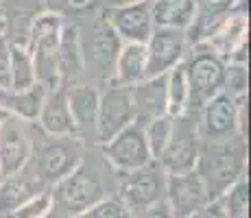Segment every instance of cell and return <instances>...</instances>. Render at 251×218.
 Here are the masks:
<instances>
[{"instance_id": "35", "label": "cell", "mask_w": 251, "mask_h": 218, "mask_svg": "<svg viewBox=\"0 0 251 218\" xmlns=\"http://www.w3.org/2000/svg\"><path fill=\"white\" fill-rule=\"evenodd\" d=\"M9 92H11V90H2V87H0V107H4V109H7V100H9Z\"/></svg>"}, {"instance_id": "37", "label": "cell", "mask_w": 251, "mask_h": 218, "mask_svg": "<svg viewBox=\"0 0 251 218\" xmlns=\"http://www.w3.org/2000/svg\"><path fill=\"white\" fill-rule=\"evenodd\" d=\"M107 4H127V2H144V0H105Z\"/></svg>"}, {"instance_id": "40", "label": "cell", "mask_w": 251, "mask_h": 218, "mask_svg": "<svg viewBox=\"0 0 251 218\" xmlns=\"http://www.w3.org/2000/svg\"><path fill=\"white\" fill-rule=\"evenodd\" d=\"M0 2H2V0H0Z\"/></svg>"}, {"instance_id": "23", "label": "cell", "mask_w": 251, "mask_h": 218, "mask_svg": "<svg viewBox=\"0 0 251 218\" xmlns=\"http://www.w3.org/2000/svg\"><path fill=\"white\" fill-rule=\"evenodd\" d=\"M46 92H48V85H44L42 81H37L35 85L26 87V90L9 92L7 109L11 111L13 118L22 120V122H35L37 116H40Z\"/></svg>"}, {"instance_id": "15", "label": "cell", "mask_w": 251, "mask_h": 218, "mask_svg": "<svg viewBox=\"0 0 251 218\" xmlns=\"http://www.w3.org/2000/svg\"><path fill=\"white\" fill-rule=\"evenodd\" d=\"M238 2L240 0H195V18L186 28L188 46L205 44L216 33V28L229 18Z\"/></svg>"}, {"instance_id": "17", "label": "cell", "mask_w": 251, "mask_h": 218, "mask_svg": "<svg viewBox=\"0 0 251 218\" xmlns=\"http://www.w3.org/2000/svg\"><path fill=\"white\" fill-rule=\"evenodd\" d=\"M55 66H57V81L59 85L68 87L83 70V48L79 40V28L75 24H64L59 44L55 50Z\"/></svg>"}, {"instance_id": "10", "label": "cell", "mask_w": 251, "mask_h": 218, "mask_svg": "<svg viewBox=\"0 0 251 218\" xmlns=\"http://www.w3.org/2000/svg\"><path fill=\"white\" fill-rule=\"evenodd\" d=\"M147 76H160L186 59V31L155 26L147 40Z\"/></svg>"}, {"instance_id": "5", "label": "cell", "mask_w": 251, "mask_h": 218, "mask_svg": "<svg viewBox=\"0 0 251 218\" xmlns=\"http://www.w3.org/2000/svg\"><path fill=\"white\" fill-rule=\"evenodd\" d=\"M103 155L112 164L114 170H118L120 174L138 170V168L147 166L149 162H153L147 138H144L142 120L136 118L131 124H127L123 131H118L114 138L103 142Z\"/></svg>"}, {"instance_id": "30", "label": "cell", "mask_w": 251, "mask_h": 218, "mask_svg": "<svg viewBox=\"0 0 251 218\" xmlns=\"http://www.w3.org/2000/svg\"><path fill=\"white\" fill-rule=\"evenodd\" d=\"M247 66L243 64H227L225 70V85L223 92L231 98H247Z\"/></svg>"}, {"instance_id": "7", "label": "cell", "mask_w": 251, "mask_h": 218, "mask_svg": "<svg viewBox=\"0 0 251 218\" xmlns=\"http://www.w3.org/2000/svg\"><path fill=\"white\" fill-rule=\"evenodd\" d=\"M247 98H231L229 94L221 92L214 98H210L201 107L197 131L201 140H229L234 135H240L238 127V107ZM245 138V135H243Z\"/></svg>"}, {"instance_id": "33", "label": "cell", "mask_w": 251, "mask_h": 218, "mask_svg": "<svg viewBox=\"0 0 251 218\" xmlns=\"http://www.w3.org/2000/svg\"><path fill=\"white\" fill-rule=\"evenodd\" d=\"M195 218H227V212H225V207H223V201L214 198V201H207L195 214Z\"/></svg>"}, {"instance_id": "14", "label": "cell", "mask_w": 251, "mask_h": 218, "mask_svg": "<svg viewBox=\"0 0 251 218\" xmlns=\"http://www.w3.org/2000/svg\"><path fill=\"white\" fill-rule=\"evenodd\" d=\"M31 159V140L22 120L9 118L0 127V179L24 170Z\"/></svg>"}, {"instance_id": "9", "label": "cell", "mask_w": 251, "mask_h": 218, "mask_svg": "<svg viewBox=\"0 0 251 218\" xmlns=\"http://www.w3.org/2000/svg\"><path fill=\"white\" fill-rule=\"evenodd\" d=\"M103 18L120 37V42L147 44L151 37L155 22H153L151 0L144 2H127V4H107Z\"/></svg>"}, {"instance_id": "21", "label": "cell", "mask_w": 251, "mask_h": 218, "mask_svg": "<svg viewBox=\"0 0 251 218\" xmlns=\"http://www.w3.org/2000/svg\"><path fill=\"white\" fill-rule=\"evenodd\" d=\"M40 190H44L37 177H26L24 170L11 177L0 179V218L9 216L16 207H20L26 198L37 194Z\"/></svg>"}, {"instance_id": "4", "label": "cell", "mask_w": 251, "mask_h": 218, "mask_svg": "<svg viewBox=\"0 0 251 218\" xmlns=\"http://www.w3.org/2000/svg\"><path fill=\"white\" fill-rule=\"evenodd\" d=\"M164 196H166V172L155 159L138 170L123 174L118 198L131 214L164 201Z\"/></svg>"}, {"instance_id": "27", "label": "cell", "mask_w": 251, "mask_h": 218, "mask_svg": "<svg viewBox=\"0 0 251 218\" xmlns=\"http://www.w3.org/2000/svg\"><path fill=\"white\" fill-rule=\"evenodd\" d=\"M52 205H55L52 190L50 188H44V190H40L31 198H26L20 207H16L11 214L4 216V218H46L50 214Z\"/></svg>"}, {"instance_id": "3", "label": "cell", "mask_w": 251, "mask_h": 218, "mask_svg": "<svg viewBox=\"0 0 251 218\" xmlns=\"http://www.w3.org/2000/svg\"><path fill=\"white\" fill-rule=\"evenodd\" d=\"M192 114L195 111H186L183 116L175 118L171 140H168L162 155L157 157V164H160L166 174L195 170L201 138H199V131H197V116L192 120Z\"/></svg>"}, {"instance_id": "6", "label": "cell", "mask_w": 251, "mask_h": 218, "mask_svg": "<svg viewBox=\"0 0 251 218\" xmlns=\"http://www.w3.org/2000/svg\"><path fill=\"white\" fill-rule=\"evenodd\" d=\"M52 198L59 201V205L64 207L70 216H76L83 210H88L90 205H94L96 201L105 198L103 183H100L99 174L94 170H90V168L81 162L70 174H66L61 181L55 183Z\"/></svg>"}, {"instance_id": "31", "label": "cell", "mask_w": 251, "mask_h": 218, "mask_svg": "<svg viewBox=\"0 0 251 218\" xmlns=\"http://www.w3.org/2000/svg\"><path fill=\"white\" fill-rule=\"evenodd\" d=\"M0 87L11 90V55H9V42L0 37Z\"/></svg>"}, {"instance_id": "16", "label": "cell", "mask_w": 251, "mask_h": 218, "mask_svg": "<svg viewBox=\"0 0 251 218\" xmlns=\"http://www.w3.org/2000/svg\"><path fill=\"white\" fill-rule=\"evenodd\" d=\"M249 20H247V0H240L229 13V18L216 28V33L205 44L227 64L231 52L240 42L249 40Z\"/></svg>"}, {"instance_id": "2", "label": "cell", "mask_w": 251, "mask_h": 218, "mask_svg": "<svg viewBox=\"0 0 251 218\" xmlns=\"http://www.w3.org/2000/svg\"><path fill=\"white\" fill-rule=\"evenodd\" d=\"M188 90H190V111H199L210 98L223 92L227 64L207 44L192 46L188 59H183Z\"/></svg>"}, {"instance_id": "18", "label": "cell", "mask_w": 251, "mask_h": 218, "mask_svg": "<svg viewBox=\"0 0 251 218\" xmlns=\"http://www.w3.org/2000/svg\"><path fill=\"white\" fill-rule=\"evenodd\" d=\"M138 120H151L166 114V74L147 76L129 87Z\"/></svg>"}, {"instance_id": "26", "label": "cell", "mask_w": 251, "mask_h": 218, "mask_svg": "<svg viewBox=\"0 0 251 218\" xmlns=\"http://www.w3.org/2000/svg\"><path fill=\"white\" fill-rule=\"evenodd\" d=\"M173 122H175V118H171L168 114L157 116V118H151V120H144V138H147L149 151H151V157L155 159V162L162 155L164 148H166L168 140H171Z\"/></svg>"}, {"instance_id": "36", "label": "cell", "mask_w": 251, "mask_h": 218, "mask_svg": "<svg viewBox=\"0 0 251 218\" xmlns=\"http://www.w3.org/2000/svg\"><path fill=\"white\" fill-rule=\"evenodd\" d=\"M9 118H13V116H11V111H9V109H4V107H0V127H2V124L7 122Z\"/></svg>"}, {"instance_id": "13", "label": "cell", "mask_w": 251, "mask_h": 218, "mask_svg": "<svg viewBox=\"0 0 251 218\" xmlns=\"http://www.w3.org/2000/svg\"><path fill=\"white\" fill-rule=\"evenodd\" d=\"M35 122L50 138H79V131H76L75 118H72L64 85L48 87Z\"/></svg>"}, {"instance_id": "38", "label": "cell", "mask_w": 251, "mask_h": 218, "mask_svg": "<svg viewBox=\"0 0 251 218\" xmlns=\"http://www.w3.org/2000/svg\"><path fill=\"white\" fill-rule=\"evenodd\" d=\"M4 18H7V13H4V7H2V2H0V26L4 24Z\"/></svg>"}, {"instance_id": "1", "label": "cell", "mask_w": 251, "mask_h": 218, "mask_svg": "<svg viewBox=\"0 0 251 218\" xmlns=\"http://www.w3.org/2000/svg\"><path fill=\"white\" fill-rule=\"evenodd\" d=\"M195 170L203 181L207 198H221L247 174V138L201 140Z\"/></svg>"}, {"instance_id": "34", "label": "cell", "mask_w": 251, "mask_h": 218, "mask_svg": "<svg viewBox=\"0 0 251 218\" xmlns=\"http://www.w3.org/2000/svg\"><path fill=\"white\" fill-rule=\"evenodd\" d=\"M100 0H66V7L75 13H88L99 7Z\"/></svg>"}, {"instance_id": "22", "label": "cell", "mask_w": 251, "mask_h": 218, "mask_svg": "<svg viewBox=\"0 0 251 218\" xmlns=\"http://www.w3.org/2000/svg\"><path fill=\"white\" fill-rule=\"evenodd\" d=\"M120 46H123L120 37L114 33V28L107 24V20L100 18V20L92 26V35H90L92 59L103 68V70H109V68H114V61H116V55H118Z\"/></svg>"}, {"instance_id": "8", "label": "cell", "mask_w": 251, "mask_h": 218, "mask_svg": "<svg viewBox=\"0 0 251 218\" xmlns=\"http://www.w3.org/2000/svg\"><path fill=\"white\" fill-rule=\"evenodd\" d=\"M136 120V107L131 100L129 87L112 85L100 94L99 98V114H96V140L100 144L114 138L118 131H123L127 124Z\"/></svg>"}, {"instance_id": "39", "label": "cell", "mask_w": 251, "mask_h": 218, "mask_svg": "<svg viewBox=\"0 0 251 218\" xmlns=\"http://www.w3.org/2000/svg\"><path fill=\"white\" fill-rule=\"evenodd\" d=\"M188 218H195V216H188Z\"/></svg>"}, {"instance_id": "19", "label": "cell", "mask_w": 251, "mask_h": 218, "mask_svg": "<svg viewBox=\"0 0 251 218\" xmlns=\"http://www.w3.org/2000/svg\"><path fill=\"white\" fill-rule=\"evenodd\" d=\"M112 85L131 87L147 79V46L136 42H123L114 61Z\"/></svg>"}, {"instance_id": "12", "label": "cell", "mask_w": 251, "mask_h": 218, "mask_svg": "<svg viewBox=\"0 0 251 218\" xmlns=\"http://www.w3.org/2000/svg\"><path fill=\"white\" fill-rule=\"evenodd\" d=\"M164 201L168 203L175 218H188L195 216L210 198H207L205 186L199 179L197 170H186L177 174H166V196H164Z\"/></svg>"}, {"instance_id": "11", "label": "cell", "mask_w": 251, "mask_h": 218, "mask_svg": "<svg viewBox=\"0 0 251 218\" xmlns=\"http://www.w3.org/2000/svg\"><path fill=\"white\" fill-rule=\"evenodd\" d=\"M70 140L72 138H55L52 142L40 148L35 162V177L40 179V183L55 186L57 181H61L66 174H70L83 162L79 146Z\"/></svg>"}, {"instance_id": "24", "label": "cell", "mask_w": 251, "mask_h": 218, "mask_svg": "<svg viewBox=\"0 0 251 218\" xmlns=\"http://www.w3.org/2000/svg\"><path fill=\"white\" fill-rule=\"evenodd\" d=\"M186 111H190V90L181 61L166 72V114L171 118H179Z\"/></svg>"}, {"instance_id": "28", "label": "cell", "mask_w": 251, "mask_h": 218, "mask_svg": "<svg viewBox=\"0 0 251 218\" xmlns=\"http://www.w3.org/2000/svg\"><path fill=\"white\" fill-rule=\"evenodd\" d=\"M223 207L227 212V218H247V210H249V183L247 177H243L238 183L229 188L223 196Z\"/></svg>"}, {"instance_id": "32", "label": "cell", "mask_w": 251, "mask_h": 218, "mask_svg": "<svg viewBox=\"0 0 251 218\" xmlns=\"http://www.w3.org/2000/svg\"><path fill=\"white\" fill-rule=\"evenodd\" d=\"M133 218H175V216H173L168 203L160 201V203H155V205H149V207H144V210L136 212Z\"/></svg>"}, {"instance_id": "20", "label": "cell", "mask_w": 251, "mask_h": 218, "mask_svg": "<svg viewBox=\"0 0 251 218\" xmlns=\"http://www.w3.org/2000/svg\"><path fill=\"white\" fill-rule=\"evenodd\" d=\"M66 96H68V105L79 135L85 131H94L100 92L94 90L92 85H72L66 87Z\"/></svg>"}, {"instance_id": "29", "label": "cell", "mask_w": 251, "mask_h": 218, "mask_svg": "<svg viewBox=\"0 0 251 218\" xmlns=\"http://www.w3.org/2000/svg\"><path fill=\"white\" fill-rule=\"evenodd\" d=\"M70 218H133V214L116 196V198H100L94 205H90L88 210H83L81 214L70 216Z\"/></svg>"}, {"instance_id": "25", "label": "cell", "mask_w": 251, "mask_h": 218, "mask_svg": "<svg viewBox=\"0 0 251 218\" xmlns=\"http://www.w3.org/2000/svg\"><path fill=\"white\" fill-rule=\"evenodd\" d=\"M9 55H11V92H20L35 85L37 72L31 48L22 44H9Z\"/></svg>"}]
</instances>
